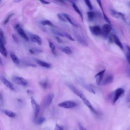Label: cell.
<instances>
[{"instance_id": "obj_25", "label": "cell", "mask_w": 130, "mask_h": 130, "mask_svg": "<svg viewBox=\"0 0 130 130\" xmlns=\"http://www.w3.org/2000/svg\"><path fill=\"white\" fill-rule=\"evenodd\" d=\"M4 113L8 117H11V118H14L16 117V114L13 111L9 110H4Z\"/></svg>"}, {"instance_id": "obj_30", "label": "cell", "mask_w": 130, "mask_h": 130, "mask_svg": "<svg viewBox=\"0 0 130 130\" xmlns=\"http://www.w3.org/2000/svg\"><path fill=\"white\" fill-rule=\"evenodd\" d=\"M41 23L43 25H47V26H50L51 27L54 26L53 23L49 20H43L41 21Z\"/></svg>"}, {"instance_id": "obj_18", "label": "cell", "mask_w": 130, "mask_h": 130, "mask_svg": "<svg viewBox=\"0 0 130 130\" xmlns=\"http://www.w3.org/2000/svg\"><path fill=\"white\" fill-rule=\"evenodd\" d=\"M96 2L99 6V7H100L101 10L102 11V12H103V17L104 18V19L106 20V22H108V23H109L110 24L111 23V21L110 20V19L108 18V17L107 16V15L105 14V12H104V11L103 10V6H102V1L101 0H96Z\"/></svg>"}, {"instance_id": "obj_44", "label": "cell", "mask_w": 130, "mask_h": 130, "mask_svg": "<svg viewBox=\"0 0 130 130\" xmlns=\"http://www.w3.org/2000/svg\"><path fill=\"white\" fill-rule=\"evenodd\" d=\"M79 127H80V130H86L81 124H79Z\"/></svg>"}, {"instance_id": "obj_29", "label": "cell", "mask_w": 130, "mask_h": 130, "mask_svg": "<svg viewBox=\"0 0 130 130\" xmlns=\"http://www.w3.org/2000/svg\"><path fill=\"white\" fill-rule=\"evenodd\" d=\"M61 50L62 52L67 54H71L72 53V50L70 47L68 46H65L61 48Z\"/></svg>"}, {"instance_id": "obj_10", "label": "cell", "mask_w": 130, "mask_h": 130, "mask_svg": "<svg viewBox=\"0 0 130 130\" xmlns=\"http://www.w3.org/2000/svg\"><path fill=\"white\" fill-rule=\"evenodd\" d=\"M110 13H111V15L113 17H114L116 18L121 19L124 21H126V19H125V16L123 13H122L121 12H117L113 9H110Z\"/></svg>"}, {"instance_id": "obj_39", "label": "cell", "mask_w": 130, "mask_h": 130, "mask_svg": "<svg viewBox=\"0 0 130 130\" xmlns=\"http://www.w3.org/2000/svg\"><path fill=\"white\" fill-rule=\"evenodd\" d=\"M29 51L32 54H35L36 53H39V52H42L41 50H40L39 49H31L29 50Z\"/></svg>"}, {"instance_id": "obj_38", "label": "cell", "mask_w": 130, "mask_h": 130, "mask_svg": "<svg viewBox=\"0 0 130 130\" xmlns=\"http://www.w3.org/2000/svg\"><path fill=\"white\" fill-rule=\"evenodd\" d=\"M85 3L86 4V5H87V6L90 9L92 10V4L90 1V0H84Z\"/></svg>"}, {"instance_id": "obj_22", "label": "cell", "mask_w": 130, "mask_h": 130, "mask_svg": "<svg viewBox=\"0 0 130 130\" xmlns=\"http://www.w3.org/2000/svg\"><path fill=\"white\" fill-rule=\"evenodd\" d=\"M0 52L5 57H6L8 54L7 51L5 47V44L0 42Z\"/></svg>"}, {"instance_id": "obj_53", "label": "cell", "mask_w": 130, "mask_h": 130, "mask_svg": "<svg viewBox=\"0 0 130 130\" xmlns=\"http://www.w3.org/2000/svg\"><path fill=\"white\" fill-rule=\"evenodd\" d=\"M59 1H63V0H59Z\"/></svg>"}, {"instance_id": "obj_27", "label": "cell", "mask_w": 130, "mask_h": 130, "mask_svg": "<svg viewBox=\"0 0 130 130\" xmlns=\"http://www.w3.org/2000/svg\"><path fill=\"white\" fill-rule=\"evenodd\" d=\"M88 19L89 21H91L94 19V18L95 17V14L93 11H89L87 13Z\"/></svg>"}, {"instance_id": "obj_24", "label": "cell", "mask_w": 130, "mask_h": 130, "mask_svg": "<svg viewBox=\"0 0 130 130\" xmlns=\"http://www.w3.org/2000/svg\"><path fill=\"white\" fill-rule=\"evenodd\" d=\"M126 51H125V56L128 63L130 64V46L128 45L125 46Z\"/></svg>"}, {"instance_id": "obj_50", "label": "cell", "mask_w": 130, "mask_h": 130, "mask_svg": "<svg viewBox=\"0 0 130 130\" xmlns=\"http://www.w3.org/2000/svg\"><path fill=\"white\" fill-rule=\"evenodd\" d=\"M129 25H130V22H129Z\"/></svg>"}, {"instance_id": "obj_12", "label": "cell", "mask_w": 130, "mask_h": 130, "mask_svg": "<svg viewBox=\"0 0 130 130\" xmlns=\"http://www.w3.org/2000/svg\"><path fill=\"white\" fill-rule=\"evenodd\" d=\"M105 72V70H103L100 71L99 72H98L94 76L96 83L98 85H99L101 84V83L103 81V78Z\"/></svg>"}, {"instance_id": "obj_19", "label": "cell", "mask_w": 130, "mask_h": 130, "mask_svg": "<svg viewBox=\"0 0 130 130\" xmlns=\"http://www.w3.org/2000/svg\"><path fill=\"white\" fill-rule=\"evenodd\" d=\"M63 14L64 15L66 18L67 19V21L69 22V23H70L71 24V25H72L73 26H74L75 27H78V24L76 23V22L73 20V19L69 15H68L66 13H63Z\"/></svg>"}, {"instance_id": "obj_33", "label": "cell", "mask_w": 130, "mask_h": 130, "mask_svg": "<svg viewBox=\"0 0 130 130\" xmlns=\"http://www.w3.org/2000/svg\"><path fill=\"white\" fill-rule=\"evenodd\" d=\"M51 31L52 32V33H53L54 35H55L56 36H59V37H64V35L63 33L59 31L54 30V29H52Z\"/></svg>"}, {"instance_id": "obj_2", "label": "cell", "mask_w": 130, "mask_h": 130, "mask_svg": "<svg viewBox=\"0 0 130 130\" xmlns=\"http://www.w3.org/2000/svg\"><path fill=\"white\" fill-rule=\"evenodd\" d=\"M58 106L64 109H71L77 106V103L73 101H66L58 104Z\"/></svg>"}, {"instance_id": "obj_15", "label": "cell", "mask_w": 130, "mask_h": 130, "mask_svg": "<svg viewBox=\"0 0 130 130\" xmlns=\"http://www.w3.org/2000/svg\"><path fill=\"white\" fill-rule=\"evenodd\" d=\"M74 36H75L76 39H77V41L81 45H82V46H83L84 47H87L88 46V44L87 43V42L80 35H79L78 34H77V33L75 32V33H74Z\"/></svg>"}, {"instance_id": "obj_45", "label": "cell", "mask_w": 130, "mask_h": 130, "mask_svg": "<svg viewBox=\"0 0 130 130\" xmlns=\"http://www.w3.org/2000/svg\"><path fill=\"white\" fill-rule=\"evenodd\" d=\"M67 1H69V2H71V3H76V2H77L78 0H67Z\"/></svg>"}, {"instance_id": "obj_51", "label": "cell", "mask_w": 130, "mask_h": 130, "mask_svg": "<svg viewBox=\"0 0 130 130\" xmlns=\"http://www.w3.org/2000/svg\"><path fill=\"white\" fill-rule=\"evenodd\" d=\"M129 108H130V105H129Z\"/></svg>"}, {"instance_id": "obj_20", "label": "cell", "mask_w": 130, "mask_h": 130, "mask_svg": "<svg viewBox=\"0 0 130 130\" xmlns=\"http://www.w3.org/2000/svg\"><path fill=\"white\" fill-rule=\"evenodd\" d=\"M82 85L85 89H86L89 92H90L92 93H93V94L95 93V90H94L93 87L91 84H87L85 83H82Z\"/></svg>"}, {"instance_id": "obj_42", "label": "cell", "mask_w": 130, "mask_h": 130, "mask_svg": "<svg viewBox=\"0 0 130 130\" xmlns=\"http://www.w3.org/2000/svg\"><path fill=\"white\" fill-rule=\"evenodd\" d=\"M55 38L56 40L57 41V42L58 43H63V41H62V40H61L58 37L56 36V37H55Z\"/></svg>"}, {"instance_id": "obj_4", "label": "cell", "mask_w": 130, "mask_h": 130, "mask_svg": "<svg viewBox=\"0 0 130 130\" xmlns=\"http://www.w3.org/2000/svg\"><path fill=\"white\" fill-rule=\"evenodd\" d=\"M67 85H68L69 88L71 89V90L73 93H74V94H75L77 96L79 97L81 100H83V99H84L85 98L84 94L83 93V92H81L79 89L77 88L74 85L70 84V83H68V84H67Z\"/></svg>"}, {"instance_id": "obj_8", "label": "cell", "mask_w": 130, "mask_h": 130, "mask_svg": "<svg viewBox=\"0 0 130 130\" xmlns=\"http://www.w3.org/2000/svg\"><path fill=\"white\" fill-rule=\"evenodd\" d=\"M54 98V94L52 93L47 94L43 101V106L44 108L48 106L52 102Z\"/></svg>"}, {"instance_id": "obj_43", "label": "cell", "mask_w": 130, "mask_h": 130, "mask_svg": "<svg viewBox=\"0 0 130 130\" xmlns=\"http://www.w3.org/2000/svg\"><path fill=\"white\" fill-rule=\"evenodd\" d=\"M41 3H42L43 4H45V5H48L50 4L49 2H48L46 0H39Z\"/></svg>"}, {"instance_id": "obj_13", "label": "cell", "mask_w": 130, "mask_h": 130, "mask_svg": "<svg viewBox=\"0 0 130 130\" xmlns=\"http://www.w3.org/2000/svg\"><path fill=\"white\" fill-rule=\"evenodd\" d=\"M89 29L91 32L95 36H99L102 34V28L98 25L90 26Z\"/></svg>"}, {"instance_id": "obj_3", "label": "cell", "mask_w": 130, "mask_h": 130, "mask_svg": "<svg viewBox=\"0 0 130 130\" xmlns=\"http://www.w3.org/2000/svg\"><path fill=\"white\" fill-rule=\"evenodd\" d=\"M31 104L32 107L34 110V119L36 120L37 117L38 116V114L40 112V106L38 103L35 101L33 97H31Z\"/></svg>"}, {"instance_id": "obj_36", "label": "cell", "mask_w": 130, "mask_h": 130, "mask_svg": "<svg viewBox=\"0 0 130 130\" xmlns=\"http://www.w3.org/2000/svg\"><path fill=\"white\" fill-rule=\"evenodd\" d=\"M13 15H14V14H10V15H9L8 16H7V17H6V19L4 20V25L7 24L9 22L10 19V18H11V17L13 16Z\"/></svg>"}, {"instance_id": "obj_5", "label": "cell", "mask_w": 130, "mask_h": 130, "mask_svg": "<svg viewBox=\"0 0 130 130\" xmlns=\"http://www.w3.org/2000/svg\"><path fill=\"white\" fill-rule=\"evenodd\" d=\"M15 30H16L18 34V35L22 38L24 40L26 41L29 40V37L27 35V34L25 33V32L23 30V29L22 28L21 26L19 24H17L15 25Z\"/></svg>"}, {"instance_id": "obj_23", "label": "cell", "mask_w": 130, "mask_h": 130, "mask_svg": "<svg viewBox=\"0 0 130 130\" xmlns=\"http://www.w3.org/2000/svg\"><path fill=\"white\" fill-rule=\"evenodd\" d=\"M72 7L73 8V9H74V10L80 15L81 18V20H83V14L81 12V11H80V10L79 9V8L78 7V6L76 5L75 3H72Z\"/></svg>"}, {"instance_id": "obj_37", "label": "cell", "mask_w": 130, "mask_h": 130, "mask_svg": "<svg viewBox=\"0 0 130 130\" xmlns=\"http://www.w3.org/2000/svg\"><path fill=\"white\" fill-rule=\"evenodd\" d=\"M45 120V118L44 117H41L36 121V123L38 124H42Z\"/></svg>"}, {"instance_id": "obj_28", "label": "cell", "mask_w": 130, "mask_h": 130, "mask_svg": "<svg viewBox=\"0 0 130 130\" xmlns=\"http://www.w3.org/2000/svg\"><path fill=\"white\" fill-rule=\"evenodd\" d=\"M0 36H1L0 37V42L5 45L7 43L6 39L4 33L3 32V31H2V30L1 29H0Z\"/></svg>"}, {"instance_id": "obj_34", "label": "cell", "mask_w": 130, "mask_h": 130, "mask_svg": "<svg viewBox=\"0 0 130 130\" xmlns=\"http://www.w3.org/2000/svg\"><path fill=\"white\" fill-rule=\"evenodd\" d=\"M40 84L43 88L46 89L47 88V86H48V82L46 80L42 81L40 82Z\"/></svg>"}, {"instance_id": "obj_52", "label": "cell", "mask_w": 130, "mask_h": 130, "mask_svg": "<svg viewBox=\"0 0 130 130\" xmlns=\"http://www.w3.org/2000/svg\"><path fill=\"white\" fill-rule=\"evenodd\" d=\"M55 1H59V0H55Z\"/></svg>"}, {"instance_id": "obj_11", "label": "cell", "mask_w": 130, "mask_h": 130, "mask_svg": "<svg viewBox=\"0 0 130 130\" xmlns=\"http://www.w3.org/2000/svg\"><path fill=\"white\" fill-rule=\"evenodd\" d=\"M29 38L31 42L35 43L39 45H42V39L38 35L34 34H29Z\"/></svg>"}, {"instance_id": "obj_32", "label": "cell", "mask_w": 130, "mask_h": 130, "mask_svg": "<svg viewBox=\"0 0 130 130\" xmlns=\"http://www.w3.org/2000/svg\"><path fill=\"white\" fill-rule=\"evenodd\" d=\"M57 17L58 18V19L60 21H63V22H67V19L66 18L65 16H64V15L63 14H57Z\"/></svg>"}, {"instance_id": "obj_6", "label": "cell", "mask_w": 130, "mask_h": 130, "mask_svg": "<svg viewBox=\"0 0 130 130\" xmlns=\"http://www.w3.org/2000/svg\"><path fill=\"white\" fill-rule=\"evenodd\" d=\"M13 81L16 84L21 85V86H26L27 85L28 82L27 81L23 78V77L19 76H14L12 78Z\"/></svg>"}, {"instance_id": "obj_41", "label": "cell", "mask_w": 130, "mask_h": 130, "mask_svg": "<svg viewBox=\"0 0 130 130\" xmlns=\"http://www.w3.org/2000/svg\"><path fill=\"white\" fill-rule=\"evenodd\" d=\"M126 101L127 102H130V90L126 96Z\"/></svg>"}, {"instance_id": "obj_48", "label": "cell", "mask_w": 130, "mask_h": 130, "mask_svg": "<svg viewBox=\"0 0 130 130\" xmlns=\"http://www.w3.org/2000/svg\"><path fill=\"white\" fill-rule=\"evenodd\" d=\"M128 5H129V6H130V2H129V4H128Z\"/></svg>"}, {"instance_id": "obj_9", "label": "cell", "mask_w": 130, "mask_h": 130, "mask_svg": "<svg viewBox=\"0 0 130 130\" xmlns=\"http://www.w3.org/2000/svg\"><path fill=\"white\" fill-rule=\"evenodd\" d=\"M112 30V27L109 23L105 24L102 28V35L103 37L106 38L108 36Z\"/></svg>"}, {"instance_id": "obj_14", "label": "cell", "mask_w": 130, "mask_h": 130, "mask_svg": "<svg viewBox=\"0 0 130 130\" xmlns=\"http://www.w3.org/2000/svg\"><path fill=\"white\" fill-rule=\"evenodd\" d=\"M1 81L2 83L9 89H10L11 90H14L15 88L13 86V84L9 80H8L5 77H1Z\"/></svg>"}, {"instance_id": "obj_40", "label": "cell", "mask_w": 130, "mask_h": 130, "mask_svg": "<svg viewBox=\"0 0 130 130\" xmlns=\"http://www.w3.org/2000/svg\"><path fill=\"white\" fill-rule=\"evenodd\" d=\"M54 130H64L63 127L60 125H59L58 124H56L55 125V128H54Z\"/></svg>"}, {"instance_id": "obj_21", "label": "cell", "mask_w": 130, "mask_h": 130, "mask_svg": "<svg viewBox=\"0 0 130 130\" xmlns=\"http://www.w3.org/2000/svg\"><path fill=\"white\" fill-rule=\"evenodd\" d=\"M36 62L37 64H38L39 66L43 67L44 68H50L51 67V64L48 62H46L45 61H44L43 60H41L39 59H36Z\"/></svg>"}, {"instance_id": "obj_31", "label": "cell", "mask_w": 130, "mask_h": 130, "mask_svg": "<svg viewBox=\"0 0 130 130\" xmlns=\"http://www.w3.org/2000/svg\"><path fill=\"white\" fill-rule=\"evenodd\" d=\"M49 47H50V48L51 50V52L52 53L55 55L56 54V51H55V46L54 45V44L52 43L50 41H49Z\"/></svg>"}, {"instance_id": "obj_46", "label": "cell", "mask_w": 130, "mask_h": 130, "mask_svg": "<svg viewBox=\"0 0 130 130\" xmlns=\"http://www.w3.org/2000/svg\"><path fill=\"white\" fill-rule=\"evenodd\" d=\"M127 75H128V76L130 79V68L128 70V71H127Z\"/></svg>"}, {"instance_id": "obj_16", "label": "cell", "mask_w": 130, "mask_h": 130, "mask_svg": "<svg viewBox=\"0 0 130 130\" xmlns=\"http://www.w3.org/2000/svg\"><path fill=\"white\" fill-rule=\"evenodd\" d=\"M114 80V77L112 74L108 75L103 80L101 85H106L112 83Z\"/></svg>"}, {"instance_id": "obj_47", "label": "cell", "mask_w": 130, "mask_h": 130, "mask_svg": "<svg viewBox=\"0 0 130 130\" xmlns=\"http://www.w3.org/2000/svg\"><path fill=\"white\" fill-rule=\"evenodd\" d=\"M22 1V0H14V2H16V3H19V2H20Z\"/></svg>"}, {"instance_id": "obj_17", "label": "cell", "mask_w": 130, "mask_h": 130, "mask_svg": "<svg viewBox=\"0 0 130 130\" xmlns=\"http://www.w3.org/2000/svg\"><path fill=\"white\" fill-rule=\"evenodd\" d=\"M83 102L84 103V104L88 107V108L93 113H95V114H97V112L96 111V110H95V109L93 107V106H92V105L91 104L90 102L86 98H85L84 99H83V100H82Z\"/></svg>"}, {"instance_id": "obj_1", "label": "cell", "mask_w": 130, "mask_h": 130, "mask_svg": "<svg viewBox=\"0 0 130 130\" xmlns=\"http://www.w3.org/2000/svg\"><path fill=\"white\" fill-rule=\"evenodd\" d=\"M124 93V89L122 88H118L112 93V101L113 104L116 103L118 100L123 94Z\"/></svg>"}, {"instance_id": "obj_7", "label": "cell", "mask_w": 130, "mask_h": 130, "mask_svg": "<svg viewBox=\"0 0 130 130\" xmlns=\"http://www.w3.org/2000/svg\"><path fill=\"white\" fill-rule=\"evenodd\" d=\"M109 41L111 42H114L117 46H118L121 50H123V46L120 41L118 37L114 34H112L110 37H109Z\"/></svg>"}, {"instance_id": "obj_35", "label": "cell", "mask_w": 130, "mask_h": 130, "mask_svg": "<svg viewBox=\"0 0 130 130\" xmlns=\"http://www.w3.org/2000/svg\"><path fill=\"white\" fill-rule=\"evenodd\" d=\"M63 35H64V37H66L69 40H70L72 41H75L74 38H73V37H72V36L71 35H70L69 34H68L67 32H63Z\"/></svg>"}, {"instance_id": "obj_26", "label": "cell", "mask_w": 130, "mask_h": 130, "mask_svg": "<svg viewBox=\"0 0 130 130\" xmlns=\"http://www.w3.org/2000/svg\"><path fill=\"white\" fill-rule=\"evenodd\" d=\"M10 57H11V58L12 59V61L15 63V64H19L20 61H19V59L18 58V57H17V56L13 53H10Z\"/></svg>"}, {"instance_id": "obj_49", "label": "cell", "mask_w": 130, "mask_h": 130, "mask_svg": "<svg viewBox=\"0 0 130 130\" xmlns=\"http://www.w3.org/2000/svg\"><path fill=\"white\" fill-rule=\"evenodd\" d=\"M128 130H130V127H129V128Z\"/></svg>"}]
</instances>
